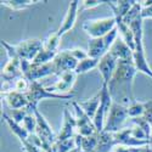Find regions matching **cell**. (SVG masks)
I'll list each match as a JSON object with an SVG mask.
<instances>
[{
  "instance_id": "1",
  "label": "cell",
  "mask_w": 152,
  "mask_h": 152,
  "mask_svg": "<svg viewBox=\"0 0 152 152\" xmlns=\"http://www.w3.org/2000/svg\"><path fill=\"white\" fill-rule=\"evenodd\" d=\"M137 73L139 72L133 61H118L116 72L107 84L111 97L115 102L129 106L135 101L133 94V83Z\"/></svg>"
},
{
  "instance_id": "2",
  "label": "cell",
  "mask_w": 152,
  "mask_h": 152,
  "mask_svg": "<svg viewBox=\"0 0 152 152\" xmlns=\"http://www.w3.org/2000/svg\"><path fill=\"white\" fill-rule=\"evenodd\" d=\"M130 28L133 31L134 39H135V50L133 53V62L139 73H144L145 75H147L148 78L152 79V68L147 61L145 48H144V20L141 18V16H139L132 22Z\"/></svg>"
},
{
  "instance_id": "3",
  "label": "cell",
  "mask_w": 152,
  "mask_h": 152,
  "mask_svg": "<svg viewBox=\"0 0 152 152\" xmlns=\"http://www.w3.org/2000/svg\"><path fill=\"white\" fill-rule=\"evenodd\" d=\"M43 40L38 38H31V39L23 40L18 44H9L7 42L1 39V46L5 49L6 54L16 55L22 60L28 62H33L37 55L42 51L43 49Z\"/></svg>"
},
{
  "instance_id": "4",
  "label": "cell",
  "mask_w": 152,
  "mask_h": 152,
  "mask_svg": "<svg viewBox=\"0 0 152 152\" xmlns=\"http://www.w3.org/2000/svg\"><path fill=\"white\" fill-rule=\"evenodd\" d=\"M75 94H57L51 93L46 89V86L42 85L39 82H31V86L28 91L26 93L27 100H28V111L34 113L35 110H38V105L40 101L46 99H56V100H71Z\"/></svg>"
},
{
  "instance_id": "5",
  "label": "cell",
  "mask_w": 152,
  "mask_h": 152,
  "mask_svg": "<svg viewBox=\"0 0 152 152\" xmlns=\"http://www.w3.org/2000/svg\"><path fill=\"white\" fill-rule=\"evenodd\" d=\"M118 34L119 32L118 28L116 27L104 37L90 39L89 43H88V54H89V56L93 58H101L102 56H105L110 51L113 43L117 40Z\"/></svg>"
},
{
  "instance_id": "6",
  "label": "cell",
  "mask_w": 152,
  "mask_h": 152,
  "mask_svg": "<svg viewBox=\"0 0 152 152\" xmlns=\"http://www.w3.org/2000/svg\"><path fill=\"white\" fill-rule=\"evenodd\" d=\"M117 27L116 17H104V18H96V20H88L83 23V31L90 37V39L94 38H101L108 34L112 29Z\"/></svg>"
},
{
  "instance_id": "7",
  "label": "cell",
  "mask_w": 152,
  "mask_h": 152,
  "mask_svg": "<svg viewBox=\"0 0 152 152\" xmlns=\"http://www.w3.org/2000/svg\"><path fill=\"white\" fill-rule=\"evenodd\" d=\"M128 118L129 116H128V108H126V106L117 104L113 101L111 110L108 112L106 123H105L104 132L112 133V134L118 133L119 130L123 129V125Z\"/></svg>"
},
{
  "instance_id": "8",
  "label": "cell",
  "mask_w": 152,
  "mask_h": 152,
  "mask_svg": "<svg viewBox=\"0 0 152 152\" xmlns=\"http://www.w3.org/2000/svg\"><path fill=\"white\" fill-rule=\"evenodd\" d=\"M22 71H23V75L29 82H39V79L42 78L57 74L56 67L53 61L49 63H44V65H38V63L22 60Z\"/></svg>"
},
{
  "instance_id": "9",
  "label": "cell",
  "mask_w": 152,
  "mask_h": 152,
  "mask_svg": "<svg viewBox=\"0 0 152 152\" xmlns=\"http://www.w3.org/2000/svg\"><path fill=\"white\" fill-rule=\"evenodd\" d=\"M100 96H101V101H100V106L96 111V115L93 119L94 125L96 128L97 133L104 132L105 128V123L108 116V112L111 110V106L113 104V100L111 97V94L108 91V86L107 84H101V89H100Z\"/></svg>"
},
{
  "instance_id": "10",
  "label": "cell",
  "mask_w": 152,
  "mask_h": 152,
  "mask_svg": "<svg viewBox=\"0 0 152 152\" xmlns=\"http://www.w3.org/2000/svg\"><path fill=\"white\" fill-rule=\"evenodd\" d=\"M72 105H73L74 111H75V119H77V134H79L82 136H90V135H94L95 133H97L93 119L82 110L79 104L75 102V101H73Z\"/></svg>"
},
{
  "instance_id": "11",
  "label": "cell",
  "mask_w": 152,
  "mask_h": 152,
  "mask_svg": "<svg viewBox=\"0 0 152 152\" xmlns=\"http://www.w3.org/2000/svg\"><path fill=\"white\" fill-rule=\"evenodd\" d=\"M78 74L75 71H68L65 73H61L57 75V80L50 86H46V89L51 93H57V94H71L72 88L77 80Z\"/></svg>"
},
{
  "instance_id": "12",
  "label": "cell",
  "mask_w": 152,
  "mask_h": 152,
  "mask_svg": "<svg viewBox=\"0 0 152 152\" xmlns=\"http://www.w3.org/2000/svg\"><path fill=\"white\" fill-rule=\"evenodd\" d=\"M34 115H35V118H37L35 134L39 136L44 142H46L49 145H54L57 140V135L54 133L51 125L49 124V122L45 119V117L42 115V112L39 110H35Z\"/></svg>"
},
{
  "instance_id": "13",
  "label": "cell",
  "mask_w": 152,
  "mask_h": 152,
  "mask_svg": "<svg viewBox=\"0 0 152 152\" xmlns=\"http://www.w3.org/2000/svg\"><path fill=\"white\" fill-rule=\"evenodd\" d=\"M53 62L56 67V73H57L56 75H60L61 73H65L68 71H75L79 61L72 55L71 49H67L58 51V54L56 55Z\"/></svg>"
},
{
  "instance_id": "14",
  "label": "cell",
  "mask_w": 152,
  "mask_h": 152,
  "mask_svg": "<svg viewBox=\"0 0 152 152\" xmlns=\"http://www.w3.org/2000/svg\"><path fill=\"white\" fill-rule=\"evenodd\" d=\"M117 65H118V58L113 54H111L110 51L105 56H102L100 58L97 71L101 74V78H102V83L104 84H108L110 83V80L112 79L113 74H115V72H116Z\"/></svg>"
},
{
  "instance_id": "15",
  "label": "cell",
  "mask_w": 152,
  "mask_h": 152,
  "mask_svg": "<svg viewBox=\"0 0 152 152\" xmlns=\"http://www.w3.org/2000/svg\"><path fill=\"white\" fill-rule=\"evenodd\" d=\"M77 134V119L75 116H73L68 108L63 110V119H62V126L61 130L57 134V140H68L73 139Z\"/></svg>"
},
{
  "instance_id": "16",
  "label": "cell",
  "mask_w": 152,
  "mask_h": 152,
  "mask_svg": "<svg viewBox=\"0 0 152 152\" xmlns=\"http://www.w3.org/2000/svg\"><path fill=\"white\" fill-rule=\"evenodd\" d=\"M79 7H80V1H78V0L71 1L69 6H68V10H67L65 17H63V20L61 22V26H60L58 31H57V34L61 38L66 33H68L71 29H73L75 21H77V17H78Z\"/></svg>"
},
{
  "instance_id": "17",
  "label": "cell",
  "mask_w": 152,
  "mask_h": 152,
  "mask_svg": "<svg viewBox=\"0 0 152 152\" xmlns=\"http://www.w3.org/2000/svg\"><path fill=\"white\" fill-rule=\"evenodd\" d=\"M1 97H4L5 102L9 105L11 110H20L28 107V100L26 94L18 93L16 90H11L7 93H1Z\"/></svg>"
},
{
  "instance_id": "18",
  "label": "cell",
  "mask_w": 152,
  "mask_h": 152,
  "mask_svg": "<svg viewBox=\"0 0 152 152\" xmlns=\"http://www.w3.org/2000/svg\"><path fill=\"white\" fill-rule=\"evenodd\" d=\"M110 53L113 54L118 61L124 60V61H133V50L124 43V40L121 37L117 38V40L113 43V45L110 49Z\"/></svg>"
},
{
  "instance_id": "19",
  "label": "cell",
  "mask_w": 152,
  "mask_h": 152,
  "mask_svg": "<svg viewBox=\"0 0 152 152\" xmlns=\"http://www.w3.org/2000/svg\"><path fill=\"white\" fill-rule=\"evenodd\" d=\"M117 145L115 135L112 133H97V146L94 152H111Z\"/></svg>"
},
{
  "instance_id": "20",
  "label": "cell",
  "mask_w": 152,
  "mask_h": 152,
  "mask_svg": "<svg viewBox=\"0 0 152 152\" xmlns=\"http://www.w3.org/2000/svg\"><path fill=\"white\" fill-rule=\"evenodd\" d=\"M1 117H3V119H4V122L6 123V125L9 126V129L11 130V133L14 134L18 140H20V142H23V141H26V140H28L29 139V133L23 128V126L20 124V123H16L14 119H12L11 117H9L6 113H3L1 115Z\"/></svg>"
},
{
  "instance_id": "21",
  "label": "cell",
  "mask_w": 152,
  "mask_h": 152,
  "mask_svg": "<svg viewBox=\"0 0 152 152\" xmlns=\"http://www.w3.org/2000/svg\"><path fill=\"white\" fill-rule=\"evenodd\" d=\"M106 4L112 9L113 16L116 18H123L133 7L135 1L134 0H119V1H106Z\"/></svg>"
},
{
  "instance_id": "22",
  "label": "cell",
  "mask_w": 152,
  "mask_h": 152,
  "mask_svg": "<svg viewBox=\"0 0 152 152\" xmlns=\"http://www.w3.org/2000/svg\"><path fill=\"white\" fill-rule=\"evenodd\" d=\"M75 146L82 148L84 152H94L97 146V133L90 136H82L79 134H75L74 136Z\"/></svg>"
},
{
  "instance_id": "23",
  "label": "cell",
  "mask_w": 152,
  "mask_h": 152,
  "mask_svg": "<svg viewBox=\"0 0 152 152\" xmlns=\"http://www.w3.org/2000/svg\"><path fill=\"white\" fill-rule=\"evenodd\" d=\"M116 22H117V28H118V32H119V37L124 40V43L128 45L134 53L135 50V39H134V34H133V31L130 28V26L125 24L123 22L122 18H116Z\"/></svg>"
},
{
  "instance_id": "24",
  "label": "cell",
  "mask_w": 152,
  "mask_h": 152,
  "mask_svg": "<svg viewBox=\"0 0 152 152\" xmlns=\"http://www.w3.org/2000/svg\"><path fill=\"white\" fill-rule=\"evenodd\" d=\"M100 101H101V96H100V91L93 96L91 99H88V100H84V101H79V106L82 107V110L89 116L91 119H94L95 115H96V111L100 106Z\"/></svg>"
},
{
  "instance_id": "25",
  "label": "cell",
  "mask_w": 152,
  "mask_h": 152,
  "mask_svg": "<svg viewBox=\"0 0 152 152\" xmlns=\"http://www.w3.org/2000/svg\"><path fill=\"white\" fill-rule=\"evenodd\" d=\"M0 3H1L3 6L9 7L14 11H21L40 1H38V0H1Z\"/></svg>"
},
{
  "instance_id": "26",
  "label": "cell",
  "mask_w": 152,
  "mask_h": 152,
  "mask_svg": "<svg viewBox=\"0 0 152 152\" xmlns=\"http://www.w3.org/2000/svg\"><path fill=\"white\" fill-rule=\"evenodd\" d=\"M61 39L62 38L57 34V32L55 33H51L49 34L45 39L43 40V49L46 50L49 53H55L57 54L58 53V48H60V44H61Z\"/></svg>"
},
{
  "instance_id": "27",
  "label": "cell",
  "mask_w": 152,
  "mask_h": 152,
  "mask_svg": "<svg viewBox=\"0 0 152 152\" xmlns=\"http://www.w3.org/2000/svg\"><path fill=\"white\" fill-rule=\"evenodd\" d=\"M100 63V58H93V57H88L85 60H82L78 62L77 65V68H75V73H77L78 75L79 74H84L86 72H89L90 69L93 68H97Z\"/></svg>"
},
{
  "instance_id": "28",
  "label": "cell",
  "mask_w": 152,
  "mask_h": 152,
  "mask_svg": "<svg viewBox=\"0 0 152 152\" xmlns=\"http://www.w3.org/2000/svg\"><path fill=\"white\" fill-rule=\"evenodd\" d=\"M128 108V116L130 119L133 118H137V117H142L145 113V102L141 101H134L129 106H126Z\"/></svg>"
},
{
  "instance_id": "29",
  "label": "cell",
  "mask_w": 152,
  "mask_h": 152,
  "mask_svg": "<svg viewBox=\"0 0 152 152\" xmlns=\"http://www.w3.org/2000/svg\"><path fill=\"white\" fill-rule=\"evenodd\" d=\"M75 140L73 139H68V140H56V142L53 145V151L54 152H69L73 148H75Z\"/></svg>"
},
{
  "instance_id": "30",
  "label": "cell",
  "mask_w": 152,
  "mask_h": 152,
  "mask_svg": "<svg viewBox=\"0 0 152 152\" xmlns=\"http://www.w3.org/2000/svg\"><path fill=\"white\" fill-rule=\"evenodd\" d=\"M21 125L26 129L29 134H35V130H37V118H35V115L32 112H29L27 117L23 119V122L21 123Z\"/></svg>"
},
{
  "instance_id": "31",
  "label": "cell",
  "mask_w": 152,
  "mask_h": 152,
  "mask_svg": "<svg viewBox=\"0 0 152 152\" xmlns=\"http://www.w3.org/2000/svg\"><path fill=\"white\" fill-rule=\"evenodd\" d=\"M29 86H31V82L26 77H22V78L17 79L14 84H12V89L11 90H16L18 93L26 94L28 91V89H29Z\"/></svg>"
},
{
  "instance_id": "32",
  "label": "cell",
  "mask_w": 152,
  "mask_h": 152,
  "mask_svg": "<svg viewBox=\"0 0 152 152\" xmlns=\"http://www.w3.org/2000/svg\"><path fill=\"white\" fill-rule=\"evenodd\" d=\"M141 5V18L142 20H147V18H152V0L148 1H139Z\"/></svg>"
},
{
  "instance_id": "33",
  "label": "cell",
  "mask_w": 152,
  "mask_h": 152,
  "mask_svg": "<svg viewBox=\"0 0 152 152\" xmlns=\"http://www.w3.org/2000/svg\"><path fill=\"white\" fill-rule=\"evenodd\" d=\"M29 113L28 108H20V110H11V118L14 119L16 123H22L23 119L27 117V115Z\"/></svg>"
},
{
  "instance_id": "34",
  "label": "cell",
  "mask_w": 152,
  "mask_h": 152,
  "mask_svg": "<svg viewBox=\"0 0 152 152\" xmlns=\"http://www.w3.org/2000/svg\"><path fill=\"white\" fill-rule=\"evenodd\" d=\"M106 1H101V0H84V1H80V10H89V9H94L100 5L105 4Z\"/></svg>"
},
{
  "instance_id": "35",
  "label": "cell",
  "mask_w": 152,
  "mask_h": 152,
  "mask_svg": "<svg viewBox=\"0 0 152 152\" xmlns=\"http://www.w3.org/2000/svg\"><path fill=\"white\" fill-rule=\"evenodd\" d=\"M71 53L78 61H82V60H85V58L89 57L88 51H85V50H83L80 48H73V49H71Z\"/></svg>"
},
{
  "instance_id": "36",
  "label": "cell",
  "mask_w": 152,
  "mask_h": 152,
  "mask_svg": "<svg viewBox=\"0 0 152 152\" xmlns=\"http://www.w3.org/2000/svg\"><path fill=\"white\" fill-rule=\"evenodd\" d=\"M152 126V99L148 101H145V113L142 116Z\"/></svg>"
},
{
  "instance_id": "37",
  "label": "cell",
  "mask_w": 152,
  "mask_h": 152,
  "mask_svg": "<svg viewBox=\"0 0 152 152\" xmlns=\"http://www.w3.org/2000/svg\"><path fill=\"white\" fill-rule=\"evenodd\" d=\"M142 147H130L124 145H116L112 152H141Z\"/></svg>"
},
{
  "instance_id": "38",
  "label": "cell",
  "mask_w": 152,
  "mask_h": 152,
  "mask_svg": "<svg viewBox=\"0 0 152 152\" xmlns=\"http://www.w3.org/2000/svg\"><path fill=\"white\" fill-rule=\"evenodd\" d=\"M141 152H152V147L151 146H145V147H142Z\"/></svg>"
},
{
  "instance_id": "39",
  "label": "cell",
  "mask_w": 152,
  "mask_h": 152,
  "mask_svg": "<svg viewBox=\"0 0 152 152\" xmlns=\"http://www.w3.org/2000/svg\"><path fill=\"white\" fill-rule=\"evenodd\" d=\"M69 152H84L82 148H78V147H75V148H73L72 151H69Z\"/></svg>"
},
{
  "instance_id": "40",
  "label": "cell",
  "mask_w": 152,
  "mask_h": 152,
  "mask_svg": "<svg viewBox=\"0 0 152 152\" xmlns=\"http://www.w3.org/2000/svg\"><path fill=\"white\" fill-rule=\"evenodd\" d=\"M151 147H152V145H151Z\"/></svg>"
}]
</instances>
